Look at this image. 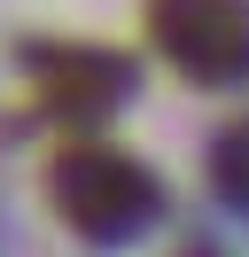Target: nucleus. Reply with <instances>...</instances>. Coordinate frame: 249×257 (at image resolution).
<instances>
[{"mask_svg": "<svg viewBox=\"0 0 249 257\" xmlns=\"http://www.w3.org/2000/svg\"><path fill=\"white\" fill-rule=\"evenodd\" d=\"M164 63L195 86H249V0H148Z\"/></svg>", "mask_w": 249, "mask_h": 257, "instance_id": "nucleus-2", "label": "nucleus"}, {"mask_svg": "<svg viewBox=\"0 0 249 257\" xmlns=\"http://www.w3.org/2000/svg\"><path fill=\"white\" fill-rule=\"evenodd\" d=\"M210 187L226 195L233 210H249V117L218 133V148H210Z\"/></svg>", "mask_w": 249, "mask_h": 257, "instance_id": "nucleus-4", "label": "nucleus"}, {"mask_svg": "<svg viewBox=\"0 0 249 257\" xmlns=\"http://www.w3.org/2000/svg\"><path fill=\"white\" fill-rule=\"evenodd\" d=\"M125 86V63H109V55H55L47 63V101L55 109H109Z\"/></svg>", "mask_w": 249, "mask_h": 257, "instance_id": "nucleus-3", "label": "nucleus"}, {"mask_svg": "<svg viewBox=\"0 0 249 257\" xmlns=\"http://www.w3.org/2000/svg\"><path fill=\"white\" fill-rule=\"evenodd\" d=\"M47 203H55V218L70 226V234L117 249V241H133V234L156 226L164 187H156V172L133 164L125 148H109V141H70V148L55 156V172H47Z\"/></svg>", "mask_w": 249, "mask_h": 257, "instance_id": "nucleus-1", "label": "nucleus"}]
</instances>
